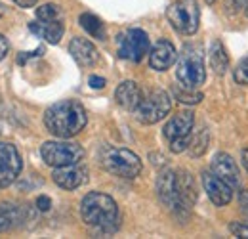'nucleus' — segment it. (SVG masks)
I'll return each instance as SVG.
<instances>
[{"instance_id":"obj_18","label":"nucleus","mask_w":248,"mask_h":239,"mask_svg":"<svg viewBox=\"0 0 248 239\" xmlns=\"http://www.w3.org/2000/svg\"><path fill=\"white\" fill-rule=\"evenodd\" d=\"M29 29L31 33H34L38 38L50 42V44H58L62 40L63 33H65V27H63L62 21H56V23H46V21H34V23H29Z\"/></svg>"},{"instance_id":"obj_6","label":"nucleus","mask_w":248,"mask_h":239,"mask_svg":"<svg viewBox=\"0 0 248 239\" xmlns=\"http://www.w3.org/2000/svg\"><path fill=\"white\" fill-rule=\"evenodd\" d=\"M166 17H168L170 25L180 34L191 36V34L197 33L199 21H201L199 2L197 0H176V2H172L168 6Z\"/></svg>"},{"instance_id":"obj_15","label":"nucleus","mask_w":248,"mask_h":239,"mask_svg":"<svg viewBox=\"0 0 248 239\" xmlns=\"http://www.w3.org/2000/svg\"><path fill=\"white\" fill-rule=\"evenodd\" d=\"M178 60V52L174 48V44L166 38H160L149 52V65L155 71H166L170 69Z\"/></svg>"},{"instance_id":"obj_36","label":"nucleus","mask_w":248,"mask_h":239,"mask_svg":"<svg viewBox=\"0 0 248 239\" xmlns=\"http://www.w3.org/2000/svg\"><path fill=\"white\" fill-rule=\"evenodd\" d=\"M247 16H248V10H247Z\"/></svg>"},{"instance_id":"obj_21","label":"nucleus","mask_w":248,"mask_h":239,"mask_svg":"<svg viewBox=\"0 0 248 239\" xmlns=\"http://www.w3.org/2000/svg\"><path fill=\"white\" fill-rule=\"evenodd\" d=\"M210 67L214 69L216 75H223L229 67V58H227V54L219 42H214L210 48Z\"/></svg>"},{"instance_id":"obj_11","label":"nucleus","mask_w":248,"mask_h":239,"mask_svg":"<svg viewBox=\"0 0 248 239\" xmlns=\"http://www.w3.org/2000/svg\"><path fill=\"white\" fill-rule=\"evenodd\" d=\"M201 180H202L204 191L208 193L210 201L216 207H223V205H227L233 199V188L225 180L219 178L214 171H202Z\"/></svg>"},{"instance_id":"obj_26","label":"nucleus","mask_w":248,"mask_h":239,"mask_svg":"<svg viewBox=\"0 0 248 239\" xmlns=\"http://www.w3.org/2000/svg\"><path fill=\"white\" fill-rule=\"evenodd\" d=\"M248 6V0H227L225 2V14L227 16H237Z\"/></svg>"},{"instance_id":"obj_9","label":"nucleus","mask_w":248,"mask_h":239,"mask_svg":"<svg viewBox=\"0 0 248 239\" xmlns=\"http://www.w3.org/2000/svg\"><path fill=\"white\" fill-rule=\"evenodd\" d=\"M119 42V58L128 61H141L147 54H149V36L147 33L141 29H128L123 34H119L117 38Z\"/></svg>"},{"instance_id":"obj_8","label":"nucleus","mask_w":248,"mask_h":239,"mask_svg":"<svg viewBox=\"0 0 248 239\" xmlns=\"http://www.w3.org/2000/svg\"><path fill=\"white\" fill-rule=\"evenodd\" d=\"M170 107H172V102L164 90H151L147 96H143L134 115L141 124H155L170 113Z\"/></svg>"},{"instance_id":"obj_20","label":"nucleus","mask_w":248,"mask_h":239,"mask_svg":"<svg viewBox=\"0 0 248 239\" xmlns=\"http://www.w3.org/2000/svg\"><path fill=\"white\" fill-rule=\"evenodd\" d=\"M78 23H80V27L86 31L90 36L97 38V40H105V36H107L105 25H103L101 19L95 17L93 14H82V16L78 17Z\"/></svg>"},{"instance_id":"obj_12","label":"nucleus","mask_w":248,"mask_h":239,"mask_svg":"<svg viewBox=\"0 0 248 239\" xmlns=\"http://www.w3.org/2000/svg\"><path fill=\"white\" fill-rule=\"evenodd\" d=\"M52 180L63 188V189H77L88 180V169L82 167L80 163L77 165H67V167H58L52 172Z\"/></svg>"},{"instance_id":"obj_34","label":"nucleus","mask_w":248,"mask_h":239,"mask_svg":"<svg viewBox=\"0 0 248 239\" xmlns=\"http://www.w3.org/2000/svg\"><path fill=\"white\" fill-rule=\"evenodd\" d=\"M2 14H4V6H2V2H0V17H2Z\"/></svg>"},{"instance_id":"obj_27","label":"nucleus","mask_w":248,"mask_h":239,"mask_svg":"<svg viewBox=\"0 0 248 239\" xmlns=\"http://www.w3.org/2000/svg\"><path fill=\"white\" fill-rule=\"evenodd\" d=\"M229 230H231V234H233V236H237V238L248 239V226L247 224L231 222V224H229Z\"/></svg>"},{"instance_id":"obj_14","label":"nucleus","mask_w":248,"mask_h":239,"mask_svg":"<svg viewBox=\"0 0 248 239\" xmlns=\"http://www.w3.org/2000/svg\"><path fill=\"white\" fill-rule=\"evenodd\" d=\"M212 171H214L221 180H225L233 189H237V188L241 186V172H239V167H237L235 159H233L229 153L219 151V153L214 155V159H212Z\"/></svg>"},{"instance_id":"obj_13","label":"nucleus","mask_w":248,"mask_h":239,"mask_svg":"<svg viewBox=\"0 0 248 239\" xmlns=\"http://www.w3.org/2000/svg\"><path fill=\"white\" fill-rule=\"evenodd\" d=\"M193 124H195V115H193V111L186 109V111L176 113L172 119L164 124L162 134H164V138L168 142L178 140V138H187L193 132Z\"/></svg>"},{"instance_id":"obj_32","label":"nucleus","mask_w":248,"mask_h":239,"mask_svg":"<svg viewBox=\"0 0 248 239\" xmlns=\"http://www.w3.org/2000/svg\"><path fill=\"white\" fill-rule=\"evenodd\" d=\"M17 6H21V8H31L36 4V0H14Z\"/></svg>"},{"instance_id":"obj_31","label":"nucleus","mask_w":248,"mask_h":239,"mask_svg":"<svg viewBox=\"0 0 248 239\" xmlns=\"http://www.w3.org/2000/svg\"><path fill=\"white\" fill-rule=\"evenodd\" d=\"M8 50H10V42L4 34H0V61L8 56Z\"/></svg>"},{"instance_id":"obj_5","label":"nucleus","mask_w":248,"mask_h":239,"mask_svg":"<svg viewBox=\"0 0 248 239\" xmlns=\"http://www.w3.org/2000/svg\"><path fill=\"white\" fill-rule=\"evenodd\" d=\"M101 163L107 172L124 180H134L141 172V161L126 148H107L101 155Z\"/></svg>"},{"instance_id":"obj_35","label":"nucleus","mask_w":248,"mask_h":239,"mask_svg":"<svg viewBox=\"0 0 248 239\" xmlns=\"http://www.w3.org/2000/svg\"><path fill=\"white\" fill-rule=\"evenodd\" d=\"M206 2H208V4H216L217 0H206Z\"/></svg>"},{"instance_id":"obj_17","label":"nucleus","mask_w":248,"mask_h":239,"mask_svg":"<svg viewBox=\"0 0 248 239\" xmlns=\"http://www.w3.org/2000/svg\"><path fill=\"white\" fill-rule=\"evenodd\" d=\"M115 100L117 103L126 109V111H136V107L140 105V102L143 100V92L138 86V83L134 81H124L115 90Z\"/></svg>"},{"instance_id":"obj_33","label":"nucleus","mask_w":248,"mask_h":239,"mask_svg":"<svg viewBox=\"0 0 248 239\" xmlns=\"http://www.w3.org/2000/svg\"><path fill=\"white\" fill-rule=\"evenodd\" d=\"M241 159H243V165H245V169H247V172H248V148H245V150H243V153H241Z\"/></svg>"},{"instance_id":"obj_30","label":"nucleus","mask_w":248,"mask_h":239,"mask_svg":"<svg viewBox=\"0 0 248 239\" xmlns=\"http://www.w3.org/2000/svg\"><path fill=\"white\" fill-rule=\"evenodd\" d=\"M105 79L103 77H97V75H92L90 79H88V85L92 86V88H95V90H101V88H105Z\"/></svg>"},{"instance_id":"obj_24","label":"nucleus","mask_w":248,"mask_h":239,"mask_svg":"<svg viewBox=\"0 0 248 239\" xmlns=\"http://www.w3.org/2000/svg\"><path fill=\"white\" fill-rule=\"evenodd\" d=\"M174 94H176L178 102L189 103V105H195V103H199V102L204 98L201 92H197V90H187V88H174Z\"/></svg>"},{"instance_id":"obj_3","label":"nucleus","mask_w":248,"mask_h":239,"mask_svg":"<svg viewBox=\"0 0 248 239\" xmlns=\"http://www.w3.org/2000/svg\"><path fill=\"white\" fill-rule=\"evenodd\" d=\"M80 216L86 226L101 234H111L119 228V205L101 191H90L80 203Z\"/></svg>"},{"instance_id":"obj_28","label":"nucleus","mask_w":248,"mask_h":239,"mask_svg":"<svg viewBox=\"0 0 248 239\" xmlns=\"http://www.w3.org/2000/svg\"><path fill=\"white\" fill-rule=\"evenodd\" d=\"M42 54H44V48H42V46H38V48L32 50V52H21V54L17 56V63L23 65V63H27L31 58H38V56H42Z\"/></svg>"},{"instance_id":"obj_7","label":"nucleus","mask_w":248,"mask_h":239,"mask_svg":"<svg viewBox=\"0 0 248 239\" xmlns=\"http://www.w3.org/2000/svg\"><path fill=\"white\" fill-rule=\"evenodd\" d=\"M40 155L44 159V163L48 167H67V165H77L84 159V150L75 144V142H67L62 138V142H46L40 148Z\"/></svg>"},{"instance_id":"obj_19","label":"nucleus","mask_w":248,"mask_h":239,"mask_svg":"<svg viewBox=\"0 0 248 239\" xmlns=\"http://www.w3.org/2000/svg\"><path fill=\"white\" fill-rule=\"evenodd\" d=\"M23 218V209L17 207L16 203H0V232H8L16 228Z\"/></svg>"},{"instance_id":"obj_10","label":"nucleus","mask_w":248,"mask_h":239,"mask_svg":"<svg viewBox=\"0 0 248 239\" xmlns=\"http://www.w3.org/2000/svg\"><path fill=\"white\" fill-rule=\"evenodd\" d=\"M21 155L14 144L0 142V188L14 184L21 172Z\"/></svg>"},{"instance_id":"obj_16","label":"nucleus","mask_w":248,"mask_h":239,"mask_svg":"<svg viewBox=\"0 0 248 239\" xmlns=\"http://www.w3.org/2000/svg\"><path fill=\"white\" fill-rule=\"evenodd\" d=\"M69 52L73 56V60L77 61L78 65L82 67H92L99 61V54H97V48L93 46L90 40L86 38H73L71 44H69Z\"/></svg>"},{"instance_id":"obj_25","label":"nucleus","mask_w":248,"mask_h":239,"mask_svg":"<svg viewBox=\"0 0 248 239\" xmlns=\"http://www.w3.org/2000/svg\"><path fill=\"white\" fill-rule=\"evenodd\" d=\"M233 79L239 83V85H248V56L245 60L239 61V65L235 67L233 71Z\"/></svg>"},{"instance_id":"obj_2","label":"nucleus","mask_w":248,"mask_h":239,"mask_svg":"<svg viewBox=\"0 0 248 239\" xmlns=\"http://www.w3.org/2000/svg\"><path fill=\"white\" fill-rule=\"evenodd\" d=\"M88 122L86 109L77 100H63L50 105L44 113V124L50 134L58 138H73L77 136Z\"/></svg>"},{"instance_id":"obj_4","label":"nucleus","mask_w":248,"mask_h":239,"mask_svg":"<svg viewBox=\"0 0 248 239\" xmlns=\"http://www.w3.org/2000/svg\"><path fill=\"white\" fill-rule=\"evenodd\" d=\"M176 79L182 88L197 90L206 81V67H204V52L199 44H186L176 65Z\"/></svg>"},{"instance_id":"obj_23","label":"nucleus","mask_w":248,"mask_h":239,"mask_svg":"<svg viewBox=\"0 0 248 239\" xmlns=\"http://www.w3.org/2000/svg\"><path fill=\"white\" fill-rule=\"evenodd\" d=\"M208 140H210L208 130H206V128L199 130V134L191 138V144H189V148H187L189 153H191V157H201V155L206 151V148H208Z\"/></svg>"},{"instance_id":"obj_29","label":"nucleus","mask_w":248,"mask_h":239,"mask_svg":"<svg viewBox=\"0 0 248 239\" xmlns=\"http://www.w3.org/2000/svg\"><path fill=\"white\" fill-rule=\"evenodd\" d=\"M50 207H52V199H50V197L40 195V197L36 199V209H38V210L46 212V210H50Z\"/></svg>"},{"instance_id":"obj_1","label":"nucleus","mask_w":248,"mask_h":239,"mask_svg":"<svg viewBox=\"0 0 248 239\" xmlns=\"http://www.w3.org/2000/svg\"><path fill=\"white\" fill-rule=\"evenodd\" d=\"M156 193L164 207L176 214L189 212L197 201L195 182L187 171H162L156 178Z\"/></svg>"},{"instance_id":"obj_22","label":"nucleus","mask_w":248,"mask_h":239,"mask_svg":"<svg viewBox=\"0 0 248 239\" xmlns=\"http://www.w3.org/2000/svg\"><path fill=\"white\" fill-rule=\"evenodd\" d=\"M36 19L38 21H46V23L63 21V12L58 4H44V6L36 8Z\"/></svg>"}]
</instances>
